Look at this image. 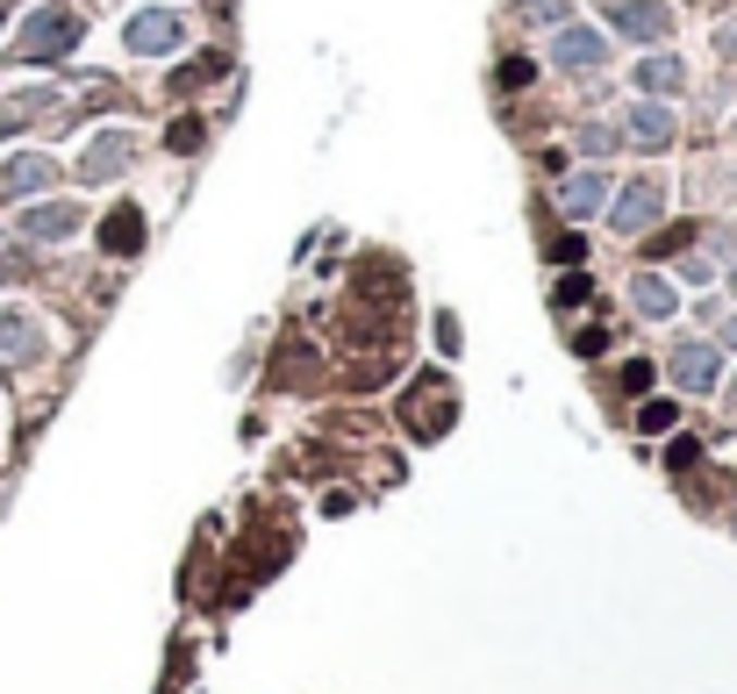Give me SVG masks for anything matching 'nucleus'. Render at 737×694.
<instances>
[{
    "instance_id": "1",
    "label": "nucleus",
    "mask_w": 737,
    "mask_h": 694,
    "mask_svg": "<svg viewBox=\"0 0 737 694\" xmlns=\"http://www.w3.org/2000/svg\"><path fill=\"white\" fill-rule=\"evenodd\" d=\"M72 43H79V15L72 8H36L29 22H22V36H15V58H65Z\"/></svg>"
},
{
    "instance_id": "2",
    "label": "nucleus",
    "mask_w": 737,
    "mask_h": 694,
    "mask_svg": "<svg viewBox=\"0 0 737 694\" xmlns=\"http://www.w3.org/2000/svg\"><path fill=\"white\" fill-rule=\"evenodd\" d=\"M659 215H666V179H630V187L616 193V209H609V229H616V237H637V229H652Z\"/></svg>"
},
{
    "instance_id": "3",
    "label": "nucleus",
    "mask_w": 737,
    "mask_h": 694,
    "mask_svg": "<svg viewBox=\"0 0 737 694\" xmlns=\"http://www.w3.org/2000/svg\"><path fill=\"white\" fill-rule=\"evenodd\" d=\"M551 65H559V72L609 65V36H601V29H559V36H551Z\"/></svg>"
},
{
    "instance_id": "4",
    "label": "nucleus",
    "mask_w": 737,
    "mask_h": 694,
    "mask_svg": "<svg viewBox=\"0 0 737 694\" xmlns=\"http://www.w3.org/2000/svg\"><path fill=\"white\" fill-rule=\"evenodd\" d=\"M666 373H673V387H687V394H709L716 373H723V351L716 344H680L666 358Z\"/></svg>"
},
{
    "instance_id": "5",
    "label": "nucleus",
    "mask_w": 737,
    "mask_h": 694,
    "mask_svg": "<svg viewBox=\"0 0 737 694\" xmlns=\"http://www.w3.org/2000/svg\"><path fill=\"white\" fill-rule=\"evenodd\" d=\"M623 143H637V151H666L673 143V108L666 101H637L630 115H623Z\"/></svg>"
},
{
    "instance_id": "6",
    "label": "nucleus",
    "mask_w": 737,
    "mask_h": 694,
    "mask_svg": "<svg viewBox=\"0 0 737 694\" xmlns=\"http://www.w3.org/2000/svg\"><path fill=\"white\" fill-rule=\"evenodd\" d=\"M559 209H566V215L609 209V173H601V165H580L573 179H559Z\"/></svg>"
},
{
    "instance_id": "7",
    "label": "nucleus",
    "mask_w": 737,
    "mask_h": 694,
    "mask_svg": "<svg viewBox=\"0 0 737 694\" xmlns=\"http://www.w3.org/2000/svg\"><path fill=\"white\" fill-rule=\"evenodd\" d=\"M43 358V323L36 315H0V365H29Z\"/></svg>"
},
{
    "instance_id": "8",
    "label": "nucleus",
    "mask_w": 737,
    "mask_h": 694,
    "mask_svg": "<svg viewBox=\"0 0 737 694\" xmlns=\"http://www.w3.org/2000/svg\"><path fill=\"white\" fill-rule=\"evenodd\" d=\"M630 308L652 315V323H666V315H680V287H673L666 273H637L630 279Z\"/></svg>"
},
{
    "instance_id": "9",
    "label": "nucleus",
    "mask_w": 737,
    "mask_h": 694,
    "mask_svg": "<svg viewBox=\"0 0 737 694\" xmlns=\"http://www.w3.org/2000/svg\"><path fill=\"white\" fill-rule=\"evenodd\" d=\"M666 8L659 0H623V8H609V29H623V36H637V43H652V36H666Z\"/></svg>"
},
{
    "instance_id": "10",
    "label": "nucleus",
    "mask_w": 737,
    "mask_h": 694,
    "mask_svg": "<svg viewBox=\"0 0 737 694\" xmlns=\"http://www.w3.org/2000/svg\"><path fill=\"white\" fill-rule=\"evenodd\" d=\"M179 15H172V8H143L137 22H129V51H172V43H179Z\"/></svg>"
},
{
    "instance_id": "11",
    "label": "nucleus",
    "mask_w": 737,
    "mask_h": 694,
    "mask_svg": "<svg viewBox=\"0 0 737 694\" xmlns=\"http://www.w3.org/2000/svg\"><path fill=\"white\" fill-rule=\"evenodd\" d=\"M129 157H137V143H129V137H93V143H86V157H79V173L86 179H122V173H129Z\"/></svg>"
},
{
    "instance_id": "12",
    "label": "nucleus",
    "mask_w": 737,
    "mask_h": 694,
    "mask_svg": "<svg viewBox=\"0 0 737 694\" xmlns=\"http://www.w3.org/2000/svg\"><path fill=\"white\" fill-rule=\"evenodd\" d=\"M72 229H79V201H43V209L22 215V237H36V243H58Z\"/></svg>"
},
{
    "instance_id": "13",
    "label": "nucleus",
    "mask_w": 737,
    "mask_h": 694,
    "mask_svg": "<svg viewBox=\"0 0 737 694\" xmlns=\"http://www.w3.org/2000/svg\"><path fill=\"white\" fill-rule=\"evenodd\" d=\"M51 179H58L51 157H15V165L0 173V201H29V193H43Z\"/></svg>"
},
{
    "instance_id": "14",
    "label": "nucleus",
    "mask_w": 737,
    "mask_h": 694,
    "mask_svg": "<svg viewBox=\"0 0 737 694\" xmlns=\"http://www.w3.org/2000/svg\"><path fill=\"white\" fill-rule=\"evenodd\" d=\"M137 243H143V209H115L101 223V251H108V258H129Z\"/></svg>"
},
{
    "instance_id": "15",
    "label": "nucleus",
    "mask_w": 737,
    "mask_h": 694,
    "mask_svg": "<svg viewBox=\"0 0 737 694\" xmlns=\"http://www.w3.org/2000/svg\"><path fill=\"white\" fill-rule=\"evenodd\" d=\"M637 79H645V93H680L687 87V65H680V58H645Z\"/></svg>"
},
{
    "instance_id": "16",
    "label": "nucleus",
    "mask_w": 737,
    "mask_h": 694,
    "mask_svg": "<svg viewBox=\"0 0 737 694\" xmlns=\"http://www.w3.org/2000/svg\"><path fill=\"white\" fill-rule=\"evenodd\" d=\"M580 143H587V151H616L623 129H601V122H595V129H580Z\"/></svg>"
},
{
    "instance_id": "17",
    "label": "nucleus",
    "mask_w": 737,
    "mask_h": 694,
    "mask_svg": "<svg viewBox=\"0 0 737 694\" xmlns=\"http://www.w3.org/2000/svg\"><path fill=\"white\" fill-rule=\"evenodd\" d=\"M637 422H645V430H673V408H666V401H645V416H637Z\"/></svg>"
},
{
    "instance_id": "18",
    "label": "nucleus",
    "mask_w": 737,
    "mask_h": 694,
    "mask_svg": "<svg viewBox=\"0 0 737 694\" xmlns=\"http://www.w3.org/2000/svg\"><path fill=\"white\" fill-rule=\"evenodd\" d=\"M723 344H730V351H737V315H730V323H723Z\"/></svg>"
}]
</instances>
